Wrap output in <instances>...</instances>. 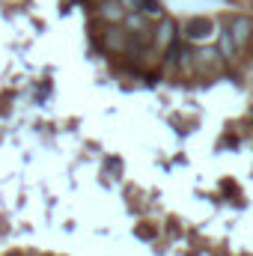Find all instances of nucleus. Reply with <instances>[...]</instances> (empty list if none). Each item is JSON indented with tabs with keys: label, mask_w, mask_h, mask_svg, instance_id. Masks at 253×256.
<instances>
[{
	"label": "nucleus",
	"mask_w": 253,
	"mask_h": 256,
	"mask_svg": "<svg viewBox=\"0 0 253 256\" xmlns=\"http://www.w3.org/2000/svg\"><path fill=\"white\" fill-rule=\"evenodd\" d=\"M218 51H220V57L224 60H232L236 57V51H238V45H236V39L230 36V30L224 27V30H218Z\"/></svg>",
	"instance_id": "obj_5"
},
{
	"label": "nucleus",
	"mask_w": 253,
	"mask_h": 256,
	"mask_svg": "<svg viewBox=\"0 0 253 256\" xmlns=\"http://www.w3.org/2000/svg\"><path fill=\"white\" fill-rule=\"evenodd\" d=\"M126 12L128 9L120 0H104V3H102V18H104V21H114V24H116V21L126 18Z\"/></svg>",
	"instance_id": "obj_6"
},
{
	"label": "nucleus",
	"mask_w": 253,
	"mask_h": 256,
	"mask_svg": "<svg viewBox=\"0 0 253 256\" xmlns=\"http://www.w3.org/2000/svg\"><path fill=\"white\" fill-rule=\"evenodd\" d=\"M226 30H230V36L236 39V45L244 48V45L250 42V36H253V21L250 18H244V15H236V18H230Z\"/></svg>",
	"instance_id": "obj_3"
},
{
	"label": "nucleus",
	"mask_w": 253,
	"mask_h": 256,
	"mask_svg": "<svg viewBox=\"0 0 253 256\" xmlns=\"http://www.w3.org/2000/svg\"><path fill=\"white\" fill-rule=\"evenodd\" d=\"M120 3H122L126 9H140V6H143V0H120Z\"/></svg>",
	"instance_id": "obj_8"
},
{
	"label": "nucleus",
	"mask_w": 253,
	"mask_h": 256,
	"mask_svg": "<svg viewBox=\"0 0 253 256\" xmlns=\"http://www.w3.org/2000/svg\"><path fill=\"white\" fill-rule=\"evenodd\" d=\"M226 63L224 57H220V51L218 48H208V45H200L196 51H194V72H206V74H214L220 66Z\"/></svg>",
	"instance_id": "obj_2"
},
{
	"label": "nucleus",
	"mask_w": 253,
	"mask_h": 256,
	"mask_svg": "<svg viewBox=\"0 0 253 256\" xmlns=\"http://www.w3.org/2000/svg\"><path fill=\"white\" fill-rule=\"evenodd\" d=\"M182 36L194 45H208L218 39V24L212 18H190L182 24Z\"/></svg>",
	"instance_id": "obj_1"
},
{
	"label": "nucleus",
	"mask_w": 253,
	"mask_h": 256,
	"mask_svg": "<svg viewBox=\"0 0 253 256\" xmlns=\"http://www.w3.org/2000/svg\"><path fill=\"white\" fill-rule=\"evenodd\" d=\"M173 42H176V21L164 15V18H158V27H155V48L167 51Z\"/></svg>",
	"instance_id": "obj_4"
},
{
	"label": "nucleus",
	"mask_w": 253,
	"mask_h": 256,
	"mask_svg": "<svg viewBox=\"0 0 253 256\" xmlns=\"http://www.w3.org/2000/svg\"><path fill=\"white\" fill-rule=\"evenodd\" d=\"M137 12H143L146 18H155V21H158V18H164V6H161L158 0H143V6H140Z\"/></svg>",
	"instance_id": "obj_7"
}]
</instances>
